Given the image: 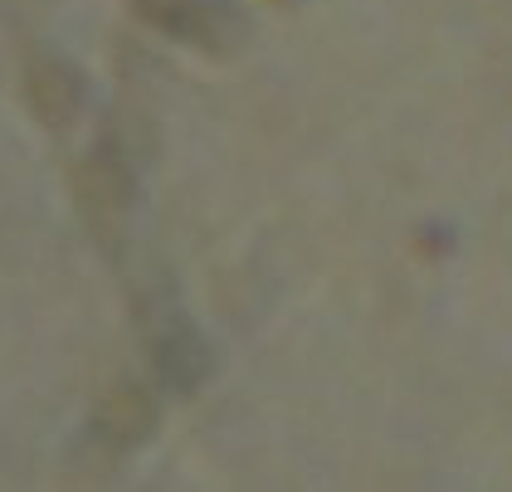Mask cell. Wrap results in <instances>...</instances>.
<instances>
[{
  "mask_svg": "<svg viewBox=\"0 0 512 492\" xmlns=\"http://www.w3.org/2000/svg\"><path fill=\"white\" fill-rule=\"evenodd\" d=\"M30 93H35V103H40V113L49 117V122H69V117H74V69H64L59 59L35 64Z\"/></svg>",
  "mask_w": 512,
  "mask_h": 492,
  "instance_id": "cell-1",
  "label": "cell"
}]
</instances>
